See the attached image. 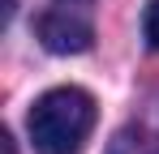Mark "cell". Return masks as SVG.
Masks as SVG:
<instances>
[{"label": "cell", "mask_w": 159, "mask_h": 154, "mask_svg": "<svg viewBox=\"0 0 159 154\" xmlns=\"http://www.w3.org/2000/svg\"><path fill=\"white\" fill-rule=\"evenodd\" d=\"M95 128V99L78 86L48 90L30 111V141L39 154H78Z\"/></svg>", "instance_id": "cell-1"}, {"label": "cell", "mask_w": 159, "mask_h": 154, "mask_svg": "<svg viewBox=\"0 0 159 154\" xmlns=\"http://www.w3.org/2000/svg\"><path fill=\"white\" fill-rule=\"evenodd\" d=\"M142 34L146 43L159 51V0H146V17H142Z\"/></svg>", "instance_id": "cell-4"}, {"label": "cell", "mask_w": 159, "mask_h": 154, "mask_svg": "<svg viewBox=\"0 0 159 154\" xmlns=\"http://www.w3.org/2000/svg\"><path fill=\"white\" fill-rule=\"evenodd\" d=\"M39 39L56 56H78V51L90 47V22L73 9H52V13L39 17Z\"/></svg>", "instance_id": "cell-2"}, {"label": "cell", "mask_w": 159, "mask_h": 154, "mask_svg": "<svg viewBox=\"0 0 159 154\" xmlns=\"http://www.w3.org/2000/svg\"><path fill=\"white\" fill-rule=\"evenodd\" d=\"M107 154H159V133H151V128H120L116 137H112V146H107Z\"/></svg>", "instance_id": "cell-3"}]
</instances>
